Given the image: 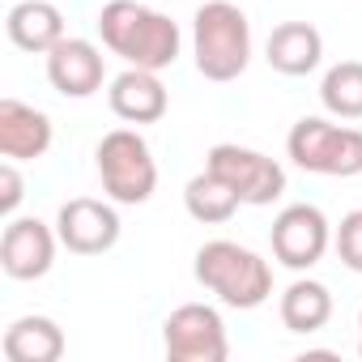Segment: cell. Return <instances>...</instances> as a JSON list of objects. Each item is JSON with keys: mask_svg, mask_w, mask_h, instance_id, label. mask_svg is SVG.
<instances>
[{"mask_svg": "<svg viewBox=\"0 0 362 362\" xmlns=\"http://www.w3.org/2000/svg\"><path fill=\"white\" fill-rule=\"evenodd\" d=\"M98 35L111 56H119L132 69H153V73L170 69L179 60V47H184L179 22L141 5V0H107L98 13Z\"/></svg>", "mask_w": 362, "mask_h": 362, "instance_id": "1", "label": "cell"}, {"mask_svg": "<svg viewBox=\"0 0 362 362\" xmlns=\"http://www.w3.org/2000/svg\"><path fill=\"white\" fill-rule=\"evenodd\" d=\"M192 56L205 81H235L252 64V22L230 0H205L192 13Z\"/></svg>", "mask_w": 362, "mask_h": 362, "instance_id": "2", "label": "cell"}, {"mask_svg": "<svg viewBox=\"0 0 362 362\" xmlns=\"http://www.w3.org/2000/svg\"><path fill=\"white\" fill-rule=\"evenodd\" d=\"M192 273L209 294H218V303H226L235 311H256L273 294L269 260L260 252L243 247V243H230V239H209L197 252Z\"/></svg>", "mask_w": 362, "mask_h": 362, "instance_id": "3", "label": "cell"}, {"mask_svg": "<svg viewBox=\"0 0 362 362\" xmlns=\"http://www.w3.org/2000/svg\"><path fill=\"white\" fill-rule=\"evenodd\" d=\"M286 153L307 175L354 179L362 175V128L332 124L324 115H303L286 136Z\"/></svg>", "mask_w": 362, "mask_h": 362, "instance_id": "4", "label": "cell"}, {"mask_svg": "<svg viewBox=\"0 0 362 362\" xmlns=\"http://www.w3.org/2000/svg\"><path fill=\"white\" fill-rule=\"evenodd\" d=\"M94 166L103 179V192L115 205H145L158 188L153 149L136 128H111L94 149Z\"/></svg>", "mask_w": 362, "mask_h": 362, "instance_id": "5", "label": "cell"}, {"mask_svg": "<svg viewBox=\"0 0 362 362\" xmlns=\"http://www.w3.org/2000/svg\"><path fill=\"white\" fill-rule=\"evenodd\" d=\"M162 349L170 362H226V320L209 303H184L162 320Z\"/></svg>", "mask_w": 362, "mask_h": 362, "instance_id": "6", "label": "cell"}, {"mask_svg": "<svg viewBox=\"0 0 362 362\" xmlns=\"http://www.w3.org/2000/svg\"><path fill=\"white\" fill-rule=\"evenodd\" d=\"M205 166L226 179V184L239 192L243 205H273L281 201L286 192V170L277 158L260 153V149H247V145H235V141H222L205 153Z\"/></svg>", "mask_w": 362, "mask_h": 362, "instance_id": "7", "label": "cell"}, {"mask_svg": "<svg viewBox=\"0 0 362 362\" xmlns=\"http://www.w3.org/2000/svg\"><path fill=\"white\" fill-rule=\"evenodd\" d=\"M269 247H273V260L294 269V273H307L324 260V252L332 247V226L324 218L320 205H286L277 218H273V230H269Z\"/></svg>", "mask_w": 362, "mask_h": 362, "instance_id": "8", "label": "cell"}, {"mask_svg": "<svg viewBox=\"0 0 362 362\" xmlns=\"http://www.w3.org/2000/svg\"><path fill=\"white\" fill-rule=\"evenodd\" d=\"M56 235L60 247H69L73 256H103L119 243V214L115 201H94V197H73L60 205L56 214Z\"/></svg>", "mask_w": 362, "mask_h": 362, "instance_id": "9", "label": "cell"}, {"mask_svg": "<svg viewBox=\"0 0 362 362\" xmlns=\"http://www.w3.org/2000/svg\"><path fill=\"white\" fill-rule=\"evenodd\" d=\"M60 235L39 218H9L0 235V269L13 281H39L56 264Z\"/></svg>", "mask_w": 362, "mask_h": 362, "instance_id": "10", "label": "cell"}, {"mask_svg": "<svg viewBox=\"0 0 362 362\" xmlns=\"http://www.w3.org/2000/svg\"><path fill=\"white\" fill-rule=\"evenodd\" d=\"M103 77H107V64H103V52L90 39H69L64 35L47 52V81L64 98H94L103 90Z\"/></svg>", "mask_w": 362, "mask_h": 362, "instance_id": "11", "label": "cell"}, {"mask_svg": "<svg viewBox=\"0 0 362 362\" xmlns=\"http://www.w3.org/2000/svg\"><path fill=\"white\" fill-rule=\"evenodd\" d=\"M52 115L22 103V98H0V153L13 162H35L52 149Z\"/></svg>", "mask_w": 362, "mask_h": 362, "instance_id": "12", "label": "cell"}, {"mask_svg": "<svg viewBox=\"0 0 362 362\" xmlns=\"http://www.w3.org/2000/svg\"><path fill=\"white\" fill-rule=\"evenodd\" d=\"M107 103L124 124H158L166 115V107H170V94H166V86H162V77L153 69H132L128 64L111 81Z\"/></svg>", "mask_w": 362, "mask_h": 362, "instance_id": "13", "label": "cell"}, {"mask_svg": "<svg viewBox=\"0 0 362 362\" xmlns=\"http://www.w3.org/2000/svg\"><path fill=\"white\" fill-rule=\"evenodd\" d=\"M264 60L281 77H307L324 60V35L311 22H281L264 43Z\"/></svg>", "mask_w": 362, "mask_h": 362, "instance_id": "14", "label": "cell"}, {"mask_svg": "<svg viewBox=\"0 0 362 362\" xmlns=\"http://www.w3.org/2000/svg\"><path fill=\"white\" fill-rule=\"evenodd\" d=\"M9 43L35 56H47L60 39H64V13L52 5V0H18L5 18Z\"/></svg>", "mask_w": 362, "mask_h": 362, "instance_id": "15", "label": "cell"}, {"mask_svg": "<svg viewBox=\"0 0 362 362\" xmlns=\"http://www.w3.org/2000/svg\"><path fill=\"white\" fill-rule=\"evenodd\" d=\"M9 362H60L64 358V328L52 315H22L0 337Z\"/></svg>", "mask_w": 362, "mask_h": 362, "instance_id": "16", "label": "cell"}, {"mask_svg": "<svg viewBox=\"0 0 362 362\" xmlns=\"http://www.w3.org/2000/svg\"><path fill=\"white\" fill-rule=\"evenodd\" d=\"M277 311H281V324L290 332L311 337V332H320L332 320V290L324 281H315V277H298V281H290L281 290Z\"/></svg>", "mask_w": 362, "mask_h": 362, "instance_id": "17", "label": "cell"}, {"mask_svg": "<svg viewBox=\"0 0 362 362\" xmlns=\"http://www.w3.org/2000/svg\"><path fill=\"white\" fill-rule=\"evenodd\" d=\"M239 192L226 184V179H218L209 166L201 170V175H192L188 179V188H184V209H188V218L192 222H201V226H226L235 214H239Z\"/></svg>", "mask_w": 362, "mask_h": 362, "instance_id": "18", "label": "cell"}, {"mask_svg": "<svg viewBox=\"0 0 362 362\" xmlns=\"http://www.w3.org/2000/svg\"><path fill=\"white\" fill-rule=\"evenodd\" d=\"M320 103L337 119H362V60H341L320 81Z\"/></svg>", "mask_w": 362, "mask_h": 362, "instance_id": "19", "label": "cell"}, {"mask_svg": "<svg viewBox=\"0 0 362 362\" xmlns=\"http://www.w3.org/2000/svg\"><path fill=\"white\" fill-rule=\"evenodd\" d=\"M332 247L349 273H362V209H349L341 226L332 230Z\"/></svg>", "mask_w": 362, "mask_h": 362, "instance_id": "20", "label": "cell"}, {"mask_svg": "<svg viewBox=\"0 0 362 362\" xmlns=\"http://www.w3.org/2000/svg\"><path fill=\"white\" fill-rule=\"evenodd\" d=\"M22 197H26L22 170H18V162H13V158H5V166H0V214L13 218V214H18V205H22Z\"/></svg>", "mask_w": 362, "mask_h": 362, "instance_id": "21", "label": "cell"}, {"mask_svg": "<svg viewBox=\"0 0 362 362\" xmlns=\"http://www.w3.org/2000/svg\"><path fill=\"white\" fill-rule=\"evenodd\" d=\"M358 354H362V311H358Z\"/></svg>", "mask_w": 362, "mask_h": 362, "instance_id": "22", "label": "cell"}]
</instances>
